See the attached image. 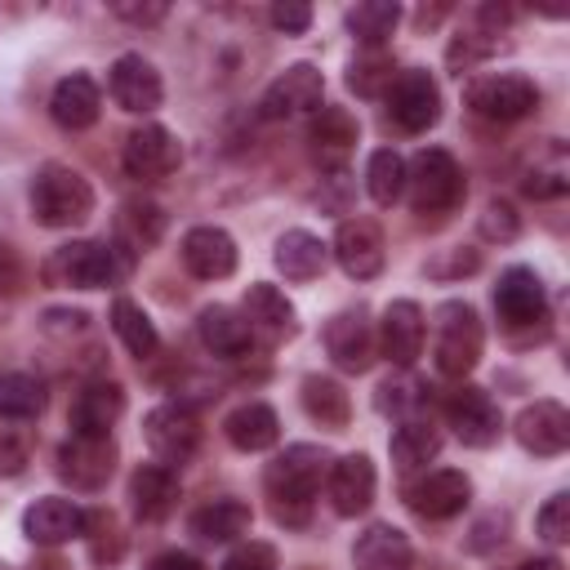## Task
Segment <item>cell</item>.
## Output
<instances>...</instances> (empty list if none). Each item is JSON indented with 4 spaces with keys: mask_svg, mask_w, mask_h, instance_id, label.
I'll return each instance as SVG.
<instances>
[{
    "mask_svg": "<svg viewBox=\"0 0 570 570\" xmlns=\"http://www.w3.org/2000/svg\"><path fill=\"white\" fill-rule=\"evenodd\" d=\"M325 450L321 445H289L285 454H276L263 472L267 499H272V517L285 525H303L312 512V499L321 490L325 476Z\"/></svg>",
    "mask_w": 570,
    "mask_h": 570,
    "instance_id": "cell-1",
    "label": "cell"
},
{
    "mask_svg": "<svg viewBox=\"0 0 570 570\" xmlns=\"http://www.w3.org/2000/svg\"><path fill=\"white\" fill-rule=\"evenodd\" d=\"M31 214L45 227H76L94 214V187L71 165H45L31 183Z\"/></svg>",
    "mask_w": 570,
    "mask_h": 570,
    "instance_id": "cell-2",
    "label": "cell"
},
{
    "mask_svg": "<svg viewBox=\"0 0 570 570\" xmlns=\"http://www.w3.org/2000/svg\"><path fill=\"white\" fill-rule=\"evenodd\" d=\"M436 338H432V361L445 379H463L476 361H481V343H485V330L476 321V312L459 298L441 303L436 307Z\"/></svg>",
    "mask_w": 570,
    "mask_h": 570,
    "instance_id": "cell-3",
    "label": "cell"
},
{
    "mask_svg": "<svg viewBox=\"0 0 570 570\" xmlns=\"http://www.w3.org/2000/svg\"><path fill=\"white\" fill-rule=\"evenodd\" d=\"M405 187H410V205L419 214H445L463 200V169L450 151L441 147H423L410 165H405Z\"/></svg>",
    "mask_w": 570,
    "mask_h": 570,
    "instance_id": "cell-4",
    "label": "cell"
},
{
    "mask_svg": "<svg viewBox=\"0 0 570 570\" xmlns=\"http://www.w3.org/2000/svg\"><path fill=\"white\" fill-rule=\"evenodd\" d=\"M45 276L53 285H71V289H107L125 276V263L102 240H71V245H58L49 254Z\"/></svg>",
    "mask_w": 570,
    "mask_h": 570,
    "instance_id": "cell-5",
    "label": "cell"
},
{
    "mask_svg": "<svg viewBox=\"0 0 570 570\" xmlns=\"http://www.w3.org/2000/svg\"><path fill=\"white\" fill-rule=\"evenodd\" d=\"M142 436H147L151 454H156L165 468H174V463H187V459L196 454V445H200V419H196L191 405L165 401V405H156V410L142 419Z\"/></svg>",
    "mask_w": 570,
    "mask_h": 570,
    "instance_id": "cell-6",
    "label": "cell"
},
{
    "mask_svg": "<svg viewBox=\"0 0 570 570\" xmlns=\"http://www.w3.org/2000/svg\"><path fill=\"white\" fill-rule=\"evenodd\" d=\"M468 107L485 120H521L539 107V89L521 71H494L468 85Z\"/></svg>",
    "mask_w": 570,
    "mask_h": 570,
    "instance_id": "cell-7",
    "label": "cell"
},
{
    "mask_svg": "<svg viewBox=\"0 0 570 570\" xmlns=\"http://www.w3.org/2000/svg\"><path fill=\"white\" fill-rule=\"evenodd\" d=\"M178 160H183V147H178V138H174L165 125H142V129H134V134L125 138V151H120L125 174L138 178V183H160V178H169V174L178 169Z\"/></svg>",
    "mask_w": 570,
    "mask_h": 570,
    "instance_id": "cell-8",
    "label": "cell"
},
{
    "mask_svg": "<svg viewBox=\"0 0 570 570\" xmlns=\"http://www.w3.org/2000/svg\"><path fill=\"white\" fill-rule=\"evenodd\" d=\"M445 419H450L454 436H459L463 445H472V450L494 445L499 432H503L499 405L490 401V392H481V387H472V383H463V387H454V392L445 396Z\"/></svg>",
    "mask_w": 570,
    "mask_h": 570,
    "instance_id": "cell-9",
    "label": "cell"
},
{
    "mask_svg": "<svg viewBox=\"0 0 570 570\" xmlns=\"http://www.w3.org/2000/svg\"><path fill=\"white\" fill-rule=\"evenodd\" d=\"M325 98V76L312 67V62H294L285 67L267 89H263V116L267 120H285V116H303V111H316Z\"/></svg>",
    "mask_w": 570,
    "mask_h": 570,
    "instance_id": "cell-10",
    "label": "cell"
},
{
    "mask_svg": "<svg viewBox=\"0 0 570 570\" xmlns=\"http://www.w3.org/2000/svg\"><path fill=\"white\" fill-rule=\"evenodd\" d=\"M387 111L405 134H423L441 120V89L428 71H401L387 89Z\"/></svg>",
    "mask_w": 570,
    "mask_h": 570,
    "instance_id": "cell-11",
    "label": "cell"
},
{
    "mask_svg": "<svg viewBox=\"0 0 570 570\" xmlns=\"http://www.w3.org/2000/svg\"><path fill=\"white\" fill-rule=\"evenodd\" d=\"M116 472V445L111 436H71L58 450V476L71 490H102Z\"/></svg>",
    "mask_w": 570,
    "mask_h": 570,
    "instance_id": "cell-12",
    "label": "cell"
},
{
    "mask_svg": "<svg viewBox=\"0 0 570 570\" xmlns=\"http://www.w3.org/2000/svg\"><path fill=\"white\" fill-rule=\"evenodd\" d=\"M334 258L338 267L352 276V281H370L383 272V232L374 218H343L338 232H334Z\"/></svg>",
    "mask_w": 570,
    "mask_h": 570,
    "instance_id": "cell-13",
    "label": "cell"
},
{
    "mask_svg": "<svg viewBox=\"0 0 570 570\" xmlns=\"http://www.w3.org/2000/svg\"><path fill=\"white\" fill-rule=\"evenodd\" d=\"M107 89H111V98H116L125 111H134V116L156 111L160 98H165L160 71H156L142 53H120V58L111 62V71H107Z\"/></svg>",
    "mask_w": 570,
    "mask_h": 570,
    "instance_id": "cell-14",
    "label": "cell"
},
{
    "mask_svg": "<svg viewBox=\"0 0 570 570\" xmlns=\"http://www.w3.org/2000/svg\"><path fill=\"white\" fill-rule=\"evenodd\" d=\"M405 499H410V508H414L423 521H450V517H459V512L468 508L472 481H468L463 472H454V468H436V472H428L423 481H414V485L405 490Z\"/></svg>",
    "mask_w": 570,
    "mask_h": 570,
    "instance_id": "cell-15",
    "label": "cell"
},
{
    "mask_svg": "<svg viewBox=\"0 0 570 570\" xmlns=\"http://www.w3.org/2000/svg\"><path fill=\"white\" fill-rule=\"evenodd\" d=\"M120 414H125V387L111 379H94L71 401V436H111Z\"/></svg>",
    "mask_w": 570,
    "mask_h": 570,
    "instance_id": "cell-16",
    "label": "cell"
},
{
    "mask_svg": "<svg viewBox=\"0 0 570 570\" xmlns=\"http://www.w3.org/2000/svg\"><path fill=\"white\" fill-rule=\"evenodd\" d=\"M325 352L347 374L370 370V361H374V334H370V321H365L361 307H347V312L330 316V325H325Z\"/></svg>",
    "mask_w": 570,
    "mask_h": 570,
    "instance_id": "cell-17",
    "label": "cell"
},
{
    "mask_svg": "<svg viewBox=\"0 0 570 570\" xmlns=\"http://www.w3.org/2000/svg\"><path fill=\"white\" fill-rule=\"evenodd\" d=\"M512 432H517L521 450H530L539 459H552V454H561L570 445V414L557 401H534V405H525L517 414Z\"/></svg>",
    "mask_w": 570,
    "mask_h": 570,
    "instance_id": "cell-18",
    "label": "cell"
},
{
    "mask_svg": "<svg viewBox=\"0 0 570 570\" xmlns=\"http://www.w3.org/2000/svg\"><path fill=\"white\" fill-rule=\"evenodd\" d=\"M494 307L508 325H534L548 312V294L534 267H508L494 285Z\"/></svg>",
    "mask_w": 570,
    "mask_h": 570,
    "instance_id": "cell-19",
    "label": "cell"
},
{
    "mask_svg": "<svg viewBox=\"0 0 570 570\" xmlns=\"http://www.w3.org/2000/svg\"><path fill=\"white\" fill-rule=\"evenodd\" d=\"M85 525H89V517H85V508H76L71 499H36L27 512H22V534L31 539V543H45V548H58V543H67V539H80L85 534Z\"/></svg>",
    "mask_w": 570,
    "mask_h": 570,
    "instance_id": "cell-20",
    "label": "cell"
},
{
    "mask_svg": "<svg viewBox=\"0 0 570 570\" xmlns=\"http://www.w3.org/2000/svg\"><path fill=\"white\" fill-rule=\"evenodd\" d=\"M423 334H428V325H423L419 303H410V298L387 303V312L379 321V343H383V356L392 365H401V370L414 365L419 352H423Z\"/></svg>",
    "mask_w": 570,
    "mask_h": 570,
    "instance_id": "cell-21",
    "label": "cell"
},
{
    "mask_svg": "<svg viewBox=\"0 0 570 570\" xmlns=\"http://www.w3.org/2000/svg\"><path fill=\"white\" fill-rule=\"evenodd\" d=\"M183 267L200 281H223L236 272V240L223 227H191L183 236Z\"/></svg>",
    "mask_w": 570,
    "mask_h": 570,
    "instance_id": "cell-22",
    "label": "cell"
},
{
    "mask_svg": "<svg viewBox=\"0 0 570 570\" xmlns=\"http://www.w3.org/2000/svg\"><path fill=\"white\" fill-rule=\"evenodd\" d=\"M374 485H379V476H374V463L365 454L334 459V468H330V503H334L338 517H361L374 503Z\"/></svg>",
    "mask_w": 570,
    "mask_h": 570,
    "instance_id": "cell-23",
    "label": "cell"
},
{
    "mask_svg": "<svg viewBox=\"0 0 570 570\" xmlns=\"http://www.w3.org/2000/svg\"><path fill=\"white\" fill-rule=\"evenodd\" d=\"M352 561H356V570H410L414 566V548L396 525L374 521V525H365L356 534Z\"/></svg>",
    "mask_w": 570,
    "mask_h": 570,
    "instance_id": "cell-24",
    "label": "cell"
},
{
    "mask_svg": "<svg viewBox=\"0 0 570 570\" xmlns=\"http://www.w3.org/2000/svg\"><path fill=\"white\" fill-rule=\"evenodd\" d=\"M49 111H53V120H58L62 129H89V125L98 120V111H102V94H98L94 76H85V71L62 76V80L53 85Z\"/></svg>",
    "mask_w": 570,
    "mask_h": 570,
    "instance_id": "cell-25",
    "label": "cell"
},
{
    "mask_svg": "<svg viewBox=\"0 0 570 570\" xmlns=\"http://www.w3.org/2000/svg\"><path fill=\"white\" fill-rule=\"evenodd\" d=\"M129 499H134V512H138L142 521L169 517L174 503H178V472L165 468V463H142V468H134V476H129Z\"/></svg>",
    "mask_w": 570,
    "mask_h": 570,
    "instance_id": "cell-26",
    "label": "cell"
},
{
    "mask_svg": "<svg viewBox=\"0 0 570 570\" xmlns=\"http://www.w3.org/2000/svg\"><path fill=\"white\" fill-rule=\"evenodd\" d=\"M223 432H227V441H232L236 450L258 454V450H272V445H276V436H281V419H276L272 405H263V401H245V405H236V410L223 419Z\"/></svg>",
    "mask_w": 570,
    "mask_h": 570,
    "instance_id": "cell-27",
    "label": "cell"
},
{
    "mask_svg": "<svg viewBox=\"0 0 570 570\" xmlns=\"http://www.w3.org/2000/svg\"><path fill=\"white\" fill-rule=\"evenodd\" d=\"M200 343H205L214 356L236 361V356H245V352L254 347V330H249V321L236 316L232 307H205V312H200Z\"/></svg>",
    "mask_w": 570,
    "mask_h": 570,
    "instance_id": "cell-28",
    "label": "cell"
},
{
    "mask_svg": "<svg viewBox=\"0 0 570 570\" xmlns=\"http://www.w3.org/2000/svg\"><path fill=\"white\" fill-rule=\"evenodd\" d=\"M325 258H330L325 240L312 236V232H303V227H289L276 240V267L285 272V281H312V276H321L325 272Z\"/></svg>",
    "mask_w": 570,
    "mask_h": 570,
    "instance_id": "cell-29",
    "label": "cell"
},
{
    "mask_svg": "<svg viewBox=\"0 0 570 570\" xmlns=\"http://www.w3.org/2000/svg\"><path fill=\"white\" fill-rule=\"evenodd\" d=\"M356 138H361V129H356V120H352L347 107H321L316 111V120H312V147H316V156L325 165H338L356 147Z\"/></svg>",
    "mask_w": 570,
    "mask_h": 570,
    "instance_id": "cell-30",
    "label": "cell"
},
{
    "mask_svg": "<svg viewBox=\"0 0 570 570\" xmlns=\"http://www.w3.org/2000/svg\"><path fill=\"white\" fill-rule=\"evenodd\" d=\"M249 521H254L249 503H240V499H214V503H205V508L191 512V534H200L209 543H227V539H240L249 530Z\"/></svg>",
    "mask_w": 570,
    "mask_h": 570,
    "instance_id": "cell-31",
    "label": "cell"
},
{
    "mask_svg": "<svg viewBox=\"0 0 570 570\" xmlns=\"http://www.w3.org/2000/svg\"><path fill=\"white\" fill-rule=\"evenodd\" d=\"M245 321H249V330H263V334H272V338H281V334H294V303L276 289V285H249V294H245Z\"/></svg>",
    "mask_w": 570,
    "mask_h": 570,
    "instance_id": "cell-32",
    "label": "cell"
},
{
    "mask_svg": "<svg viewBox=\"0 0 570 570\" xmlns=\"http://www.w3.org/2000/svg\"><path fill=\"white\" fill-rule=\"evenodd\" d=\"M521 187H525V196H534V200H557V196H566V187H570V165H566L561 142H552V138L543 142V151H539L534 165L525 169Z\"/></svg>",
    "mask_w": 570,
    "mask_h": 570,
    "instance_id": "cell-33",
    "label": "cell"
},
{
    "mask_svg": "<svg viewBox=\"0 0 570 570\" xmlns=\"http://www.w3.org/2000/svg\"><path fill=\"white\" fill-rule=\"evenodd\" d=\"M303 410L321 428H347V419H352V401H347L343 383H334L325 374H307L303 379Z\"/></svg>",
    "mask_w": 570,
    "mask_h": 570,
    "instance_id": "cell-34",
    "label": "cell"
},
{
    "mask_svg": "<svg viewBox=\"0 0 570 570\" xmlns=\"http://www.w3.org/2000/svg\"><path fill=\"white\" fill-rule=\"evenodd\" d=\"M111 330H116V338H120L134 356H142V361L160 347V334H156L151 316H147L134 298H116V303H111Z\"/></svg>",
    "mask_w": 570,
    "mask_h": 570,
    "instance_id": "cell-35",
    "label": "cell"
},
{
    "mask_svg": "<svg viewBox=\"0 0 570 570\" xmlns=\"http://www.w3.org/2000/svg\"><path fill=\"white\" fill-rule=\"evenodd\" d=\"M441 450V432L432 428V419H401V428L392 432V459L401 468H423L428 459H436Z\"/></svg>",
    "mask_w": 570,
    "mask_h": 570,
    "instance_id": "cell-36",
    "label": "cell"
},
{
    "mask_svg": "<svg viewBox=\"0 0 570 570\" xmlns=\"http://www.w3.org/2000/svg\"><path fill=\"white\" fill-rule=\"evenodd\" d=\"M401 22V9L392 0H365L356 9H347V31L365 45V49H379Z\"/></svg>",
    "mask_w": 570,
    "mask_h": 570,
    "instance_id": "cell-37",
    "label": "cell"
},
{
    "mask_svg": "<svg viewBox=\"0 0 570 570\" xmlns=\"http://www.w3.org/2000/svg\"><path fill=\"white\" fill-rule=\"evenodd\" d=\"M31 450H36L31 419H18V414L0 410V476H18L31 463Z\"/></svg>",
    "mask_w": 570,
    "mask_h": 570,
    "instance_id": "cell-38",
    "label": "cell"
},
{
    "mask_svg": "<svg viewBox=\"0 0 570 570\" xmlns=\"http://www.w3.org/2000/svg\"><path fill=\"white\" fill-rule=\"evenodd\" d=\"M365 187H370V196H374L379 205L401 200V191H405V160H401L392 147L374 151L370 165H365Z\"/></svg>",
    "mask_w": 570,
    "mask_h": 570,
    "instance_id": "cell-39",
    "label": "cell"
},
{
    "mask_svg": "<svg viewBox=\"0 0 570 570\" xmlns=\"http://www.w3.org/2000/svg\"><path fill=\"white\" fill-rule=\"evenodd\" d=\"M392 80H396V62H392L383 49H365V53L352 58V67H347V85H352L356 94H365V98L387 94Z\"/></svg>",
    "mask_w": 570,
    "mask_h": 570,
    "instance_id": "cell-40",
    "label": "cell"
},
{
    "mask_svg": "<svg viewBox=\"0 0 570 570\" xmlns=\"http://www.w3.org/2000/svg\"><path fill=\"white\" fill-rule=\"evenodd\" d=\"M0 410L4 414H18V419H31L45 410V383L36 374H0Z\"/></svg>",
    "mask_w": 570,
    "mask_h": 570,
    "instance_id": "cell-41",
    "label": "cell"
},
{
    "mask_svg": "<svg viewBox=\"0 0 570 570\" xmlns=\"http://www.w3.org/2000/svg\"><path fill=\"white\" fill-rule=\"evenodd\" d=\"M379 410L419 419V410H423V387H419L414 379H387V383L379 387Z\"/></svg>",
    "mask_w": 570,
    "mask_h": 570,
    "instance_id": "cell-42",
    "label": "cell"
},
{
    "mask_svg": "<svg viewBox=\"0 0 570 570\" xmlns=\"http://www.w3.org/2000/svg\"><path fill=\"white\" fill-rule=\"evenodd\" d=\"M534 525H539V534L548 543H566L570 539V494H552L543 503V512L534 517Z\"/></svg>",
    "mask_w": 570,
    "mask_h": 570,
    "instance_id": "cell-43",
    "label": "cell"
},
{
    "mask_svg": "<svg viewBox=\"0 0 570 570\" xmlns=\"http://www.w3.org/2000/svg\"><path fill=\"white\" fill-rule=\"evenodd\" d=\"M120 227H125V232L134 236V245L142 249V245H151V240L160 236V209H156V205H125Z\"/></svg>",
    "mask_w": 570,
    "mask_h": 570,
    "instance_id": "cell-44",
    "label": "cell"
},
{
    "mask_svg": "<svg viewBox=\"0 0 570 570\" xmlns=\"http://www.w3.org/2000/svg\"><path fill=\"white\" fill-rule=\"evenodd\" d=\"M223 570H276V552H272V543L249 539V543H240V548L223 561Z\"/></svg>",
    "mask_w": 570,
    "mask_h": 570,
    "instance_id": "cell-45",
    "label": "cell"
},
{
    "mask_svg": "<svg viewBox=\"0 0 570 570\" xmlns=\"http://www.w3.org/2000/svg\"><path fill=\"white\" fill-rule=\"evenodd\" d=\"M272 27L285 31V36H298V31L312 27V9L298 4V0H281V4H272Z\"/></svg>",
    "mask_w": 570,
    "mask_h": 570,
    "instance_id": "cell-46",
    "label": "cell"
},
{
    "mask_svg": "<svg viewBox=\"0 0 570 570\" xmlns=\"http://www.w3.org/2000/svg\"><path fill=\"white\" fill-rule=\"evenodd\" d=\"M481 232H485L490 240H494V236H499V240H512V236H517V214H512V205H508V200H490V205H485V218H481Z\"/></svg>",
    "mask_w": 570,
    "mask_h": 570,
    "instance_id": "cell-47",
    "label": "cell"
},
{
    "mask_svg": "<svg viewBox=\"0 0 570 570\" xmlns=\"http://www.w3.org/2000/svg\"><path fill=\"white\" fill-rule=\"evenodd\" d=\"M116 13L129 18V22H160L165 18V4H116Z\"/></svg>",
    "mask_w": 570,
    "mask_h": 570,
    "instance_id": "cell-48",
    "label": "cell"
},
{
    "mask_svg": "<svg viewBox=\"0 0 570 570\" xmlns=\"http://www.w3.org/2000/svg\"><path fill=\"white\" fill-rule=\"evenodd\" d=\"M147 570H205L196 557H187V552H160Z\"/></svg>",
    "mask_w": 570,
    "mask_h": 570,
    "instance_id": "cell-49",
    "label": "cell"
},
{
    "mask_svg": "<svg viewBox=\"0 0 570 570\" xmlns=\"http://www.w3.org/2000/svg\"><path fill=\"white\" fill-rule=\"evenodd\" d=\"M521 570H561V561L557 557H530Z\"/></svg>",
    "mask_w": 570,
    "mask_h": 570,
    "instance_id": "cell-50",
    "label": "cell"
},
{
    "mask_svg": "<svg viewBox=\"0 0 570 570\" xmlns=\"http://www.w3.org/2000/svg\"><path fill=\"white\" fill-rule=\"evenodd\" d=\"M0 570H4V566H0Z\"/></svg>",
    "mask_w": 570,
    "mask_h": 570,
    "instance_id": "cell-51",
    "label": "cell"
}]
</instances>
